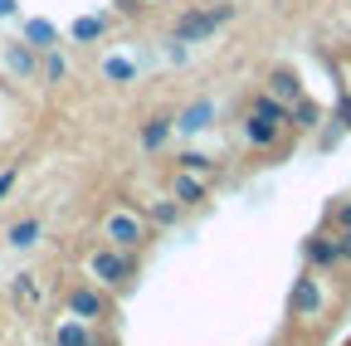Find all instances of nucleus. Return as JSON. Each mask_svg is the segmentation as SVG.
Returning a JSON list of instances; mask_svg holds the SVG:
<instances>
[{"label": "nucleus", "instance_id": "1", "mask_svg": "<svg viewBox=\"0 0 351 346\" xmlns=\"http://www.w3.org/2000/svg\"><path fill=\"white\" fill-rule=\"evenodd\" d=\"M234 20V5H200V10H186L176 20V39L181 45H205L215 29H225Z\"/></svg>", "mask_w": 351, "mask_h": 346}, {"label": "nucleus", "instance_id": "2", "mask_svg": "<svg viewBox=\"0 0 351 346\" xmlns=\"http://www.w3.org/2000/svg\"><path fill=\"white\" fill-rule=\"evenodd\" d=\"M88 269H93V278L98 283H108V288H117V283H127L132 278V258H127V249H98L93 258H88Z\"/></svg>", "mask_w": 351, "mask_h": 346}, {"label": "nucleus", "instance_id": "3", "mask_svg": "<svg viewBox=\"0 0 351 346\" xmlns=\"http://www.w3.org/2000/svg\"><path fill=\"white\" fill-rule=\"evenodd\" d=\"M322 308H327V293H322V283H317L313 273H302V278L293 283L288 312H293V317H322Z\"/></svg>", "mask_w": 351, "mask_h": 346}, {"label": "nucleus", "instance_id": "4", "mask_svg": "<svg viewBox=\"0 0 351 346\" xmlns=\"http://www.w3.org/2000/svg\"><path fill=\"white\" fill-rule=\"evenodd\" d=\"M103 230H108V244H117V249H137V244H142V214L112 210Z\"/></svg>", "mask_w": 351, "mask_h": 346}, {"label": "nucleus", "instance_id": "5", "mask_svg": "<svg viewBox=\"0 0 351 346\" xmlns=\"http://www.w3.org/2000/svg\"><path fill=\"white\" fill-rule=\"evenodd\" d=\"M302 254H307V264H313V269H337V264H341L337 234H313V239L302 244Z\"/></svg>", "mask_w": 351, "mask_h": 346}, {"label": "nucleus", "instance_id": "6", "mask_svg": "<svg viewBox=\"0 0 351 346\" xmlns=\"http://www.w3.org/2000/svg\"><path fill=\"white\" fill-rule=\"evenodd\" d=\"M69 317L98 322V317H103V293H93V288H69Z\"/></svg>", "mask_w": 351, "mask_h": 346}, {"label": "nucleus", "instance_id": "7", "mask_svg": "<svg viewBox=\"0 0 351 346\" xmlns=\"http://www.w3.org/2000/svg\"><path fill=\"white\" fill-rule=\"evenodd\" d=\"M288 127H298V132H317V127H322V103L302 93V98L288 108Z\"/></svg>", "mask_w": 351, "mask_h": 346}, {"label": "nucleus", "instance_id": "8", "mask_svg": "<svg viewBox=\"0 0 351 346\" xmlns=\"http://www.w3.org/2000/svg\"><path fill=\"white\" fill-rule=\"evenodd\" d=\"M278 132H283V122H269V117H258V112L244 117V137H249V147H274Z\"/></svg>", "mask_w": 351, "mask_h": 346}, {"label": "nucleus", "instance_id": "9", "mask_svg": "<svg viewBox=\"0 0 351 346\" xmlns=\"http://www.w3.org/2000/svg\"><path fill=\"white\" fill-rule=\"evenodd\" d=\"M269 93H274L278 103H288V108H293V103L302 98V78H298L293 69H274V73H269Z\"/></svg>", "mask_w": 351, "mask_h": 346}, {"label": "nucleus", "instance_id": "10", "mask_svg": "<svg viewBox=\"0 0 351 346\" xmlns=\"http://www.w3.org/2000/svg\"><path fill=\"white\" fill-rule=\"evenodd\" d=\"M210 122H215V103H210V98H200V103H191V108H186L181 117H176V127H181V132H186V137H191V132H205V127H210Z\"/></svg>", "mask_w": 351, "mask_h": 346}, {"label": "nucleus", "instance_id": "11", "mask_svg": "<svg viewBox=\"0 0 351 346\" xmlns=\"http://www.w3.org/2000/svg\"><path fill=\"white\" fill-rule=\"evenodd\" d=\"M54 346H93V332H88V322H83V317H69V322H59Z\"/></svg>", "mask_w": 351, "mask_h": 346}, {"label": "nucleus", "instance_id": "12", "mask_svg": "<svg viewBox=\"0 0 351 346\" xmlns=\"http://www.w3.org/2000/svg\"><path fill=\"white\" fill-rule=\"evenodd\" d=\"M181 205H200L205 200V176H191V171H181V176H176V190H171Z\"/></svg>", "mask_w": 351, "mask_h": 346}, {"label": "nucleus", "instance_id": "13", "mask_svg": "<svg viewBox=\"0 0 351 346\" xmlns=\"http://www.w3.org/2000/svg\"><path fill=\"white\" fill-rule=\"evenodd\" d=\"M5 69H10L15 78H29V73H34V45H10V49H5Z\"/></svg>", "mask_w": 351, "mask_h": 346}, {"label": "nucleus", "instance_id": "14", "mask_svg": "<svg viewBox=\"0 0 351 346\" xmlns=\"http://www.w3.org/2000/svg\"><path fill=\"white\" fill-rule=\"evenodd\" d=\"M25 45H34V49H54V45H59V29H54L49 20H29V25H25Z\"/></svg>", "mask_w": 351, "mask_h": 346}, {"label": "nucleus", "instance_id": "15", "mask_svg": "<svg viewBox=\"0 0 351 346\" xmlns=\"http://www.w3.org/2000/svg\"><path fill=\"white\" fill-rule=\"evenodd\" d=\"M171 127H176L171 117H152V122L142 127V147H147V151H156V147H166V137H171Z\"/></svg>", "mask_w": 351, "mask_h": 346}, {"label": "nucleus", "instance_id": "16", "mask_svg": "<svg viewBox=\"0 0 351 346\" xmlns=\"http://www.w3.org/2000/svg\"><path fill=\"white\" fill-rule=\"evenodd\" d=\"M249 112H258V117H269V122H283V127H288V103H278L274 93H258Z\"/></svg>", "mask_w": 351, "mask_h": 346}, {"label": "nucleus", "instance_id": "17", "mask_svg": "<svg viewBox=\"0 0 351 346\" xmlns=\"http://www.w3.org/2000/svg\"><path fill=\"white\" fill-rule=\"evenodd\" d=\"M78 45H93V39H103V20L98 15H83V20H73V29H69Z\"/></svg>", "mask_w": 351, "mask_h": 346}, {"label": "nucleus", "instance_id": "18", "mask_svg": "<svg viewBox=\"0 0 351 346\" xmlns=\"http://www.w3.org/2000/svg\"><path fill=\"white\" fill-rule=\"evenodd\" d=\"M147 214H152V225H176V214H181V200H176V195H171V200H156Z\"/></svg>", "mask_w": 351, "mask_h": 346}, {"label": "nucleus", "instance_id": "19", "mask_svg": "<svg viewBox=\"0 0 351 346\" xmlns=\"http://www.w3.org/2000/svg\"><path fill=\"white\" fill-rule=\"evenodd\" d=\"M34 239H39V220H20V225L10 230V244H15V249H29Z\"/></svg>", "mask_w": 351, "mask_h": 346}, {"label": "nucleus", "instance_id": "20", "mask_svg": "<svg viewBox=\"0 0 351 346\" xmlns=\"http://www.w3.org/2000/svg\"><path fill=\"white\" fill-rule=\"evenodd\" d=\"M103 73H108L112 83H132V78H137V69H132V59H108V64H103Z\"/></svg>", "mask_w": 351, "mask_h": 346}, {"label": "nucleus", "instance_id": "21", "mask_svg": "<svg viewBox=\"0 0 351 346\" xmlns=\"http://www.w3.org/2000/svg\"><path fill=\"white\" fill-rule=\"evenodd\" d=\"M181 171H191V176H210V156L205 151H186L181 156Z\"/></svg>", "mask_w": 351, "mask_h": 346}, {"label": "nucleus", "instance_id": "22", "mask_svg": "<svg viewBox=\"0 0 351 346\" xmlns=\"http://www.w3.org/2000/svg\"><path fill=\"white\" fill-rule=\"evenodd\" d=\"M44 78H49V83H59V78H64V59H59L54 49H49V59H44Z\"/></svg>", "mask_w": 351, "mask_h": 346}, {"label": "nucleus", "instance_id": "23", "mask_svg": "<svg viewBox=\"0 0 351 346\" xmlns=\"http://www.w3.org/2000/svg\"><path fill=\"white\" fill-rule=\"evenodd\" d=\"M337 127H346V132H351V93L337 98Z\"/></svg>", "mask_w": 351, "mask_h": 346}, {"label": "nucleus", "instance_id": "24", "mask_svg": "<svg viewBox=\"0 0 351 346\" xmlns=\"http://www.w3.org/2000/svg\"><path fill=\"white\" fill-rule=\"evenodd\" d=\"M332 225H337V230H351V200L332 210Z\"/></svg>", "mask_w": 351, "mask_h": 346}, {"label": "nucleus", "instance_id": "25", "mask_svg": "<svg viewBox=\"0 0 351 346\" xmlns=\"http://www.w3.org/2000/svg\"><path fill=\"white\" fill-rule=\"evenodd\" d=\"M337 254H341V264H351V230H337Z\"/></svg>", "mask_w": 351, "mask_h": 346}, {"label": "nucleus", "instance_id": "26", "mask_svg": "<svg viewBox=\"0 0 351 346\" xmlns=\"http://www.w3.org/2000/svg\"><path fill=\"white\" fill-rule=\"evenodd\" d=\"M15 181H20V171H0V200L15 190Z\"/></svg>", "mask_w": 351, "mask_h": 346}, {"label": "nucleus", "instance_id": "27", "mask_svg": "<svg viewBox=\"0 0 351 346\" xmlns=\"http://www.w3.org/2000/svg\"><path fill=\"white\" fill-rule=\"evenodd\" d=\"M5 15H15V0H0V20H5Z\"/></svg>", "mask_w": 351, "mask_h": 346}, {"label": "nucleus", "instance_id": "28", "mask_svg": "<svg viewBox=\"0 0 351 346\" xmlns=\"http://www.w3.org/2000/svg\"><path fill=\"white\" fill-rule=\"evenodd\" d=\"M346 93H351V73H346Z\"/></svg>", "mask_w": 351, "mask_h": 346}]
</instances>
